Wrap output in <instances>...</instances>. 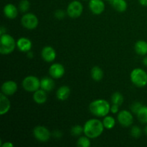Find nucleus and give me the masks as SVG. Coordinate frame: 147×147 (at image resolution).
<instances>
[{
    "mask_svg": "<svg viewBox=\"0 0 147 147\" xmlns=\"http://www.w3.org/2000/svg\"><path fill=\"white\" fill-rule=\"evenodd\" d=\"M70 95V88L67 86H62L56 91V98L59 100L64 101L69 98Z\"/></svg>",
    "mask_w": 147,
    "mask_h": 147,
    "instance_id": "obj_18",
    "label": "nucleus"
},
{
    "mask_svg": "<svg viewBox=\"0 0 147 147\" xmlns=\"http://www.w3.org/2000/svg\"><path fill=\"white\" fill-rule=\"evenodd\" d=\"M47 93L45 90H42V88L38 89L37 90H36L35 92L33 93L32 95V99L37 104H44L45 103H46L47 100Z\"/></svg>",
    "mask_w": 147,
    "mask_h": 147,
    "instance_id": "obj_17",
    "label": "nucleus"
},
{
    "mask_svg": "<svg viewBox=\"0 0 147 147\" xmlns=\"http://www.w3.org/2000/svg\"><path fill=\"white\" fill-rule=\"evenodd\" d=\"M143 106L144 105L141 102H134L131 106V111L132 112V113H134V114L136 115Z\"/></svg>",
    "mask_w": 147,
    "mask_h": 147,
    "instance_id": "obj_30",
    "label": "nucleus"
},
{
    "mask_svg": "<svg viewBox=\"0 0 147 147\" xmlns=\"http://www.w3.org/2000/svg\"><path fill=\"white\" fill-rule=\"evenodd\" d=\"M53 136L56 139H60L63 136V133L60 130H55L53 133Z\"/></svg>",
    "mask_w": 147,
    "mask_h": 147,
    "instance_id": "obj_33",
    "label": "nucleus"
},
{
    "mask_svg": "<svg viewBox=\"0 0 147 147\" xmlns=\"http://www.w3.org/2000/svg\"><path fill=\"white\" fill-rule=\"evenodd\" d=\"M119 106H120L119 105L112 104V106H111L110 112H111L113 114H117L119 112Z\"/></svg>",
    "mask_w": 147,
    "mask_h": 147,
    "instance_id": "obj_32",
    "label": "nucleus"
},
{
    "mask_svg": "<svg viewBox=\"0 0 147 147\" xmlns=\"http://www.w3.org/2000/svg\"><path fill=\"white\" fill-rule=\"evenodd\" d=\"M111 110V105L105 99H96L89 105V111L95 116L103 118L107 116Z\"/></svg>",
    "mask_w": 147,
    "mask_h": 147,
    "instance_id": "obj_2",
    "label": "nucleus"
},
{
    "mask_svg": "<svg viewBox=\"0 0 147 147\" xmlns=\"http://www.w3.org/2000/svg\"><path fill=\"white\" fill-rule=\"evenodd\" d=\"M55 88V82L52 77H44L40 80V88L50 92Z\"/></svg>",
    "mask_w": 147,
    "mask_h": 147,
    "instance_id": "obj_19",
    "label": "nucleus"
},
{
    "mask_svg": "<svg viewBox=\"0 0 147 147\" xmlns=\"http://www.w3.org/2000/svg\"><path fill=\"white\" fill-rule=\"evenodd\" d=\"M106 1H112V0H106Z\"/></svg>",
    "mask_w": 147,
    "mask_h": 147,
    "instance_id": "obj_40",
    "label": "nucleus"
},
{
    "mask_svg": "<svg viewBox=\"0 0 147 147\" xmlns=\"http://www.w3.org/2000/svg\"><path fill=\"white\" fill-rule=\"evenodd\" d=\"M111 3L113 8L119 12H124L128 8V4L126 0H112Z\"/></svg>",
    "mask_w": 147,
    "mask_h": 147,
    "instance_id": "obj_21",
    "label": "nucleus"
},
{
    "mask_svg": "<svg viewBox=\"0 0 147 147\" xmlns=\"http://www.w3.org/2000/svg\"><path fill=\"white\" fill-rule=\"evenodd\" d=\"M90 139V138L86 135L79 136L77 141V146L79 147H90L91 145Z\"/></svg>",
    "mask_w": 147,
    "mask_h": 147,
    "instance_id": "obj_26",
    "label": "nucleus"
},
{
    "mask_svg": "<svg viewBox=\"0 0 147 147\" xmlns=\"http://www.w3.org/2000/svg\"><path fill=\"white\" fill-rule=\"evenodd\" d=\"M135 52L137 55L141 56L147 55V42L144 40H139L135 43Z\"/></svg>",
    "mask_w": 147,
    "mask_h": 147,
    "instance_id": "obj_20",
    "label": "nucleus"
},
{
    "mask_svg": "<svg viewBox=\"0 0 147 147\" xmlns=\"http://www.w3.org/2000/svg\"><path fill=\"white\" fill-rule=\"evenodd\" d=\"M1 147H14V144L10 142H6L4 143L1 144Z\"/></svg>",
    "mask_w": 147,
    "mask_h": 147,
    "instance_id": "obj_34",
    "label": "nucleus"
},
{
    "mask_svg": "<svg viewBox=\"0 0 147 147\" xmlns=\"http://www.w3.org/2000/svg\"><path fill=\"white\" fill-rule=\"evenodd\" d=\"M65 73V69L61 63H53L49 68V74L53 79L61 78L64 76Z\"/></svg>",
    "mask_w": 147,
    "mask_h": 147,
    "instance_id": "obj_10",
    "label": "nucleus"
},
{
    "mask_svg": "<svg viewBox=\"0 0 147 147\" xmlns=\"http://www.w3.org/2000/svg\"><path fill=\"white\" fill-rule=\"evenodd\" d=\"M70 133L73 136H80L83 134H84V129L83 126L80 125H75L70 129Z\"/></svg>",
    "mask_w": 147,
    "mask_h": 147,
    "instance_id": "obj_27",
    "label": "nucleus"
},
{
    "mask_svg": "<svg viewBox=\"0 0 147 147\" xmlns=\"http://www.w3.org/2000/svg\"><path fill=\"white\" fill-rule=\"evenodd\" d=\"M17 89H18V86L14 80H7L4 82L1 87V93L7 96L14 95L17 91Z\"/></svg>",
    "mask_w": 147,
    "mask_h": 147,
    "instance_id": "obj_12",
    "label": "nucleus"
},
{
    "mask_svg": "<svg viewBox=\"0 0 147 147\" xmlns=\"http://www.w3.org/2000/svg\"><path fill=\"white\" fill-rule=\"evenodd\" d=\"M83 1H88V0H83Z\"/></svg>",
    "mask_w": 147,
    "mask_h": 147,
    "instance_id": "obj_41",
    "label": "nucleus"
},
{
    "mask_svg": "<svg viewBox=\"0 0 147 147\" xmlns=\"http://www.w3.org/2000/svg\"><path fill=\"white\" fill-rule=\"evenodd\" d=\"M17 47V42L10 34H6L0 37V53L1 55H9L14 52Z\"/></svg>",
    "mask_w": 147,
    "mask_h": 147,
    "instance_id": "obj_3",
    "label": "nucleus"
},
{
    "mask_svg": "<svg viewBox=\"0 0 147 147\" xmlns=\"http://www.w3.org/2000/svg\"><path fill=\"white\" fill-rule=\"evenodd\" d=\"M131 136L132 137L135 138V139H138L140 137L142 134V130L139 126H132L130 131Z\"/></svg>",
    "mask_w": 147,
    "mask_h": 147,
    "instance_id": "obj_29",
    "label": "nucleus"
},
{
    "mask_svg": "<svg viewBox=\"0 0 147 147\" xmlns=\"http://www.w3.org/2000/svg\"><path fill=\"white\" fill-rule=\"evenodd\" d=\"M67 14V12L62 9H57L54 13V16L57 20H63L65 18V15Z\"/></svg>",
    "mask_w": 147,
    "mask_h": 147,
    "instance_id": "obj_31",
    "label": "nucleus"
},
{
    "mask_svg": "<svg viewBox=\"0 0 147 147\" xmlns=\"http://www.w3.org/2000/svg\"><path fill=\"white\" fill-rule=\"evenodd\" d=\"M34 137L40 142H47L50 140L52 134L47 128L44 126H37L32 131Z\"/></svg>",
    "mask_w": 147,
    "mask_h": 147,
    "instance_id": "obj_8",
    "label": "nucleus"
},
{
    "mask_svg": "<svg viewBox=\"0 0 147 147\" xmlns=\"http://www.w3.org/2000/svg\"><path fill=\"white\" fill-rule=\"evenodd\" d=\"M42 58L46 63H53L57 57L55 50L52 46H45L42 49Z\"/></svg>",
    "mask_w": 147,
    "mask_h": 147,
    "instance_id": "obj_13",
    "label": "nucleus"
},
{
    "mask_svg": "<svg viewBox=\"0 0 147 147\" xmlns=\"http://www.w3.org/2000/svg\"><path fill=\"white\" fill-rule=\"evenodd\" d=\"M6 33H7V29L4 26H1V28H0V35H2Z\"/></svg>",
    "mask_w": 147,
    "mask_h": 147,
    "instance_id": "obj_35",
    "label": "nucleus"
},
{
    "mask_svg": "<svg viewBox=\"0 0 147 147\" xmlns=\"http://www.w3.org/2000/svg\"><path fill=\"white\" fill-rule=\"evenodd\" d=\"M83 11V6L80 1L74 0L70 2L66 9L67 15L70 18L76 19L80 17Z\"/></svg>",
    "mask_w": 147,
    "mask_h": 147,
    "instance_id": "obj_7",
    "label": "nucleus"
},
{
    "mask_svg": "<svg viewBox=\"0 0 147 147\" xmlns=\"http://www.w3.org/2000/svg\"><path fill=\"white\" fill-rule=\"evenodd\" d=\"M27 57H29V58H33V57H34V54H33L32 52L30 50V51L27 52Z\"/></svg>",
    "mask_w": 147,
    "mask_h": 147,
    "instance_id": "obj_37",
    "label": "nucleus"
},
{
    "mask_svg": "<svg viewBox=\"0 0 147 147\" xmlns=\"http://www.w3.org/2000/svg\"><path fill=\"white\" fill-rule=\"evenodd\" d=\"M88 7L93 14L99 15L104 11L106 6L103 0H89Z\"/></svg>",
    "mask_w": 147,
    "mask_h": 147,
    "instance_id": "obj_11",
    "label": "nucleus"
},
{
    "mask_svg": "<svg viewBox=\"0 0 147 147\" xmlns=\"http://www.w3.org/2000/svg\"><path fill=\"white\" fill-rule=\"evenodd\" d=\"M130 79L136 87H145L147 85V73L142 68H135L131 72Z\"/></svg>",
    "mask_w": 147,
    "mask_h": 147,
    "instance_id": "obj_4",
    "label": "nucleus"
},
{
    "mask_svg": "<svg viewBox=\"0 0 147 147\" xmlns=\"http://www.w3.org/2000/svg\"><path fill=\"white\" fill-rule=\"evenodd\" d=\"M11 109V103L8 96L3 94H0V115L4 116Z\"/></svg>",
    "mask_w": 147,
    "mask_h": 147,
    "instance_id": "obj_15",
    "label": "nucleus"
},
{
    "mask_svg": "<svg viewBox=\"0 0 147 147\" xmlns=\"http://www.w3.org/2000/svg\"><path fill=\"white\" fill-rule=\"evenodd\" d=\"M17 47L20 52L26 53L30 51L32 47V41L27 37H22L17 40Z\"/></svg>",
    "mask_w": 147,
    "mask_h": 147,
    "instance_id": "obj_14",
    "label": "nucleus"
},
{
    "mask_svg": "<svg viewBox=\"0 0 147 147\" xmlns=\"http://www.w3.org/2000/svg\"><path fill=\"white\" fill-rule=\"evenodd\" d=\"M22 86L25 91L34 93L40 88V80L34 76H26L22 82Z\"/></svg>",
    "mask_w": 147,
    "mask_h": 147,
    "instance_id": "obj_5",
    "label": "nucleus"
},
{
    "mask_svg": "<svg viewBox=\"0 0 147 147\" xmlns=\"http://www.w3.org/2000/svg\"><path fill=\"white\" fill-rule=\"evenodd\" d=\"M136 116L138 120L144 124H147V106H143L138 112Z\"/></svg>",
    "mask_w": 147,
    "mask_h": 147,
    "instance_id": "obj_24",
    "label": "nucleus"
},
{
    "mask_svg": "<svg viewBox=\"0 0 147 147\" xmlns=\"http://www.w3.org/2000/svg\"><path fill=\"white\" fill-rule=\"evenodd\" d=\"M143 64L146 67H147V56L144 57V58L143 59Z\"/></svg>",
    "mask_w": 147,
    "mask_h": 147,
    "instance_id": "obj_38",
    "label": "nucleus"
},
{
    "mask_svg": "<svg viewBox=\"0 0 147 147\" xmlns=\"http://www.w3.org/2000/svg\"><path fill=\"white\" fill-rule=\"evenodd\" d=\"M21 24L24 28L29 30H34L39 24V20L37 16L31 12H27L22 17Z\"/></svg>",
    "mask_w": 147,
    "mask_h": 147,
    "instance_id": "obj_6",
    "label": "nucleus"
},
{
    "mask_svg": "<svg viewBox=\"0 0 147 147\" xmlns=\"http://www.w3.org/2000/svg\"><path fill=\"white\" fill-rule=\"evenodd\" d=\"M90 76L95 81H100L104 76L103 70L99 66H94L90 70Z\"/></svg>",
    "mask_w": 147,
    "mask_h": 147,
    "instance_id": "obj_22",
    "label": "nucleus"
},
{
    "mask_svg": "<svg viewBox=\"0 0 147 147\" xmlns=\"http://www.w3.org/2000/svg\"><path fill=\"white\" fill-rule=\"evenodd\" d=\"M123 96L120 92H115L111 96L112 104H116L119 106H121L123 103Z\"/></svg>",
    "mask_w": 147,
    "mask_h": 147,
    "instance_id": "obj_25",
    "label": "nucleus"
},
{
    "mask_svg": "<svg viewBox=\"0 0 147 147\" xmlns=\"http://www.w3.org/2000/svg\"><path fill=\"white\" fill-rule=\"evenodd\" d=\"M139 4L144 7H147V0H139Z\"/></svg>",
    "mask_w": 147,
    "mask_h": 147,
    "instance_id": "obj_36",
    "label": "nucleus"
},
{
    "mask_svg": "<svg viewBox=\"0 0 147 147\" xmlns=\"http://www.w3.org/2000/svg\"><path fill=\"white\" fill-rule=\"evenodd\" d=\"M84 135L90 139H96L103 134L104 126L103 122L97 119H91L88 120L83 126Z\"/></svg>",
    "mask_w": 147,
    "mask_h": 147,
    "instance_id": "obj_1",
    "label": "nucleus"
},
{
    "mask_svg": "<svg viewBox=\"0 0 147 147\" xmlns=\"http://www.w3.org/2000/svg\"><path fill=\"white\" fill-rule=\"evenodd\" d=\"M30 8V2L29 0H21L19 3V10L22 13H27Z\"/></svg>",
    "mask_w": 147,
    "mask_h": 147,
    "instance_id": "obj_28",
    "label": "nucleus"
},
{
    "mask_svg": "<svg viewBox=\"0 0 147 147\" xmlns=\"http://www.w3.org/2000/svg\"><path fill=\"white\" fill-rule=\"evenodd\" d=\"M117 120L119 123L123 127H129L134 122V116L131 111L122 110L118 113Z\"/></svg>",
    "mask_w": 147,
    "mask_h": 147,
    "instance_id": "obj_9",
    "label": "nucleus"
},
{
    "mask_svg": "<svg viewBox=\"0 0 147 147\" xmlns=\"http://www.w3.org/2000/svg\"><path fill=\"white\" fill-rule=\"evenodd\" d=\"M3 13L7 18L14 20L18 15V9L14 4H7L3 8Z\"/></svg>",
    "mask_w": 147,
    "mask_h": 147,
    "instance_id": "obj_16",
    "label": "nucleus"
},
{
    "mask_svg": "<svg viewBox=\"0 0 147 147\" xmlns=\"http://www.w3.org/2000/svg\"><path fill=\"white\" fill-rule=\"evenodd\" d=\"M144 134L147 136V124H146V126L144 127Z\"/></svg>",
    "mask_w": 147,
    "mask_h": 147,
    "instance_id": "obj_39",
    "label": "nucleus"
},
{
    "mask_svg": "<svg viewBox=\"0 0 147 147\" xmlns=\"http://www.w3.org/2000/svg\"><path fill=\"white\" fill-rule=\"evenodd\" d=\"M103 124L104 126V128L106 129H112L116 125V120L114 118L111 116H106L103 117Z\"/></svg>",
    "mask_w": 147,
    "mask_h": 147,
    "instance_id": "obj_23",
    "label": "nucleus"
}]
</instances>
